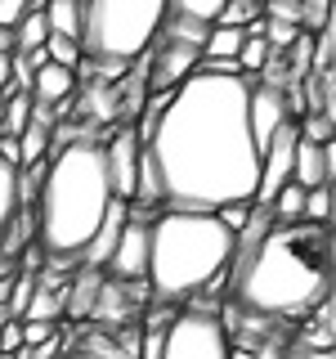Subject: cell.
Returning <instances> with one entry per match:
<instances>
[{"label":"cell","instance_id":"8fae6325","mask_svg":"<svg viewBox=\"0 0 336 359\" xmlns=\"http://www.w3.org/2000/svg\"><path fill=\"white\" fill-rule=\"evenodd\" d=\"M332 171H336V144L296 140V153H291V184H300V189L332 184Z\"/></svg>","mask_w":336,"mask_h":359},{"label":"cell","instance_id":"6da1fadb","mask_svg":"<svg viewBox=\"0 0 336 359\" xmlns=\"http://www.w3.org/2000/svg\"><path fill=\"white\" fill-rule=\"evenodd\" d=\"M255 76L193 72L175 86L171 104L144 140L139 202L188 211H216L224 202H251L260 180V149L246 121V90Z\"/></svg>","mask_w":336,"mask_h":359},{"label":"cell","instance_id":"7a4b0ae2","mask_svg":"<svg viewBox=\"0 0 336 359\" xmlns=\"http://www.w3.org/2000/svg\"><path fill=\"white\" fill-rule=\"evenodd\" d=\"M233 306L255 319H300L332 301L336 238L332 224L274 220L265 207L251 211L233 243Z\"/></svg>","mask_w":336,"mask_h":359},{"label":"cell","instance_id":"5b68a950","mask_svg":"<svg viewBox=\"0 0 336 359\" xmlns=\"http://www.w3.org/2000/svg\"><path fill=\"white\" fill-rule=\"evenodd\" d=\"M166 0H81V59L134 63L166 22Z\"/></svg>","mask_w":336,"mask_h":359},{"label":"cell","instance_id":"9a60e30c","mask_svg":"<svg viewBox=\"0 0 336 359\" xmlns=\"http://www.w3.org/2000/svg\"><path fill=\"white\" fill-rule=\"evenodd\" d=\"M45 22L50 32H63V36H81V0H45Z\"/></svg>","mask_w":336,"mask_h":359},{"label":"cell","instance_id":"4fadbf2b","mask_svg":"<svg viewBox=\"0 0 336 359\" xmlns=\"http://www.w3.org/2000/svg\"><path fill=\"white\" fill-rule=\"evenodd\" d=\"M126 216H130V207L112 198V207H108L104 224H99V233L85 243V252H81L85 256V269H104L108 265V256H112V247H117V233H121V224H126Z\"/></svg>","mask_w":336,"mask_h":359},{"label":"cell","instance_id":"484cf974","mask_svg":"<svg viewBox=\"0 0 336 359\" xmlns=\"http://www.w3.org/2000/svg\"><path fill=\"white\" fill-rule=\"evenodd\" d=\"M300 140L309 144H332V112H305V117L296 121Z\"/></svg>","mask_w":336,"mask_h":359},{"label":"cell","instance_id":"74e56055","mask_svg":"<svg viewBox=\"0 0 336 359\" xmlns=\"http://www.w3.org/2000/svg\"><path fill=\"white\" fill-rule=\"evenodd\" d=\"M0 359H14V355H0Z\"/></svg>","mask_w":336,"mask_h":359},{"label":"cell","instance_id":"d6a6232c","mask_svg":"<svg viewBox=\"0 0 336 359\" xmlns=\"http://www.w3.org/2000/svg\"><path fill=\"white\" fill-rule=\"evenodd\" d=\"M229 359H255L251 346H229Z\"/></svg>","mask_w":336,"mask_h":359},{"label":"cell","instance_id":"2e32d148","mask_svg":"<svg viewBox=\"0 0 336 359\" xmlns=\"http://www.w3.org/2000/svg\"><path fill=\"white\" fill-rule=\"evenodd\" d=\"M50 126H41V121H27L18 135V166H31V162H45L50 157Z\"/></svg>","mask_w":336,"mask_h":359},{"label":"cell","instance_id":"ac0fdd59","mask_svg":"<svg viewBox=\"0 0 336 359\" xmlns=\"http://www.w3.org/2000/svg\"><path fill=\"white\" fill-rule=\"evenodd\" d=\"M41 50H45V59H50V63H59V67H72V72H81V41H76V36L50 32Z\"/></svg>","mask_w":336,"mask_h":359},{"label":"cell","instance_id":"7402d4cb","mask_svg":"<svg viewBox=\"0 0 336 359\" xmlns=\"http://www.w3.org/2000/svg\"><path fill=\"white\" fill-rule=\"evenodd\" d=\"M269 45L260 32H246V41H242V50H238V67H242V76H260V67L269 63Z\"/></svg>","mask_w":336,"mask_h":359},{"label":"cell","instance_id":"8992f818","mask_svg":"<svg viewBox=\"0 0 336 359\" xmlns=\"http://www.w3.org/2000/svg\"><path fill=\"white\" fill-rule=\"evenodd\" d=\"M229 328L216 306H193L166 323L157 359H229Z\"/></svg>","mask_w":336,"mask_h":359},{"label":"cell","instance_id":"d6986e66","mask_svg":"<svg viewBox=\"0 0 336 359\" xmlns=\"http://www.w3.org/2000/svg\"><path fill=\"white\" fill-rule=\"evenodd\" d=\"M18 166H9V162H0V233L14 224L18 216Z\"/></svg>","mask_w":336,"mask_h":359},{"label":"cell","instance_id":"ba28073f","mask_svg":"<svg viewBox=\"0 0 336 359\" xmlns=\"http://www.w3.org/2000/svg\"><path fill=\"white\" fill-rule=\"evenodd\" d=\"M108 274H112V283H134V278L148 274V220L134 216V211L117 233V247L108 256Z\"/></svg>","mask_w":336,"mask_h":359},{"label":"cell","instance_id":"30bf717a","mask_svg":"<svg viewBox=\"0 0 336 359\" xmlns=\"http://www.w3.org/2000/svg\"><path fill=\"white\" fill-rule=\"evenodd\" d=\"M202 63V50L197 45H179V41H162L153 50V67H148V95L153 90H175L184 86L188 76L197 72Z\"/></svg>","mask_w":336,"mask_h":359},{"label":"cell","instance_id":"f1b7e54d","mask_svg":"<svg viewBox=\"0 0 336 359\" xmlns=\"http://www.w3.org/2000/svg\"><path fill=\"white\" fill-rule=\"evenodd\" d=\"M18 323H22V346H41L50 337H59V323L50 319H18Z\"/></svg>","mask_w":336,"mask_h":359},{"label":"cell","instance_id":"e0dca14e","mask_svg":"<svg viewBox=\"0 0 336 359\" xmlns=\"http://www.w3.org/2000/svg\"><path fill=\"white\" fill-rule=\"evenodd\" d=\"M45 36H50V22H45L41 9H27V14L14 22V50H41Z\"/></svg>","mask_w":336,"mask_h":359},{"label":"cell","instance_id":"4316f807","mask_svg":"<svg viewBox=\"0 0 336 359\" xmlns=\"http://www.w3.org/2000/svg\"><path fill=\"white\" fill-rule=\"evenodd\" d=\"M251 202H224V207H216V220L224 224L229 233H242L246 229V220H251Z\"/></svg>","mask_w":336,"mask_h":359},{"label":"cell","instance_id":"52a82bcc","mask_svg":"<svg viewBox=\"0 0 336 359\" xmlns=\"http://www.w3.org/2000/svg\"><path fill=\"white\" fill-rule=\"evenodd\" d=\"M104 166H108V189L117 202H134L139 194V171H144V144L130 126H121L104 144Z\"/></svg>","mask_w":336,"mask_h":359},{"label":"cell","instance_id":"603a6c76","mask_svg":"<svg viewBox=\"0 0 336 359\" xmlns=\"http://www.w3.org/2000/svg\"><path fill=\"white\" fill-rule=\"evenodd\" d=\"M260 18V0H224V9L216 14L220 27H251V22Z\"/></svg>","mask_w":336,"mask_h":359},{"label":"cell","instance_id":"1f68e13d","mask_svg":"<svg viewBox=\"0 0 336 359\" xmlns=\"http://www.w3.org/2000/svg\"><path fill=\"white\" fill-rule=\"evenodd\" d=\"M9 90V54H0V95Z\"/></svg>","mask_w":336,"mask_h":359},{"label":"cell","instance_id":"cb8c5ba5","mask_svg":"<svg viewBox=\"0 0 336 359\" xmlns=\"http://www.w3.org/2000/svg\"><path fill=\"white\" fill-rule=\"evenodd\" d=\"M300 220H314V224H332V184L305 189V207H300Z\"/></svg>","mask_w":336,"mask_h":359},{"label":"cell","instance_id":"ffe728a7","mask_svg":"<svg viewBox=\"0 0 336 359\" xmlns=\"http://www.w3.org/2000/svg\"><path fill=\"white\" fill-rule=\"evenodd\" d=\"M27 121H31V95H22V90H14V95H5V117H0V135L18 140Z\"/></svg>","mask_w":336,"mask_h":359},{"label":"cell","instance_id":"f546056e","mask_svg":"<svg viewBox=\"0 0 336 359\" xmlns=\"http://www.w3.org/2000/svg\"><path fill=\"white\" fill-rule=\"evenodd\" d=\"M14 351H22V323L5 319V328H0V355H14Z\"/></svg>","mask_w":336,"mask_h":359},{"label":"cell","instance_id":"d590c367","mask_svg":"<svg viewBox=\"0 0 336 359\" xmlns=\"http://www.w3.org/2000/svg\"><path fill=\"white\" fill-rule=\"evenodd\" d=\"M5 319H9V310H5V306H0V328H5Z\"/></svg>","mask_w":336,"mask_h":359},{"label":"cell","instance_id":"277c9868","mask_svg":"<svg viewBox=\"0 0 336 359\" xmlns=\"http://www.w3.org/2000/svg\"><path fill=\"white\" fill-rule=\"evenodd\" d=\"M233 243L216 220V211H188V207H166L162 216L148 220V287L162 306L184 301L193 292L211 287L216 278L229 274Z\"/></svg>","mask_w":336,"mask_h":359},{"label":"cell","instance_id":"8d00e7d4","mask_svg":"<svg viewBox=\"0 0 336 359\" xmlns=\"http://www.w3.org/2000/svg\"><path fill=\"white\" fill-rule=\"evenodd\" d=\"M0 117H5V95H0Z\"/></svg>","mask_w":336,"mask_h":359},{"label":"cell","instance_id":"836d02e7","mask_svg":"<svg viewBox=\"0 0 336 359\" xmlns=\"http://www.w3.org/2000/svg\"><path fill=\"white\" fill-rule=\"evenodd\" d=\"M59 359H99V355H85V351H63Z\"/></svg>","mask_w":336,"mask_h":359},{"label":"cell","instance_id":"e575fe53","mask_svg":"<svg viewBox=\"0 0 336 359\" xmlns=\"http://www.w3.org/2000/svg\"><path fill=\"white\" fill-rule=\"evenodd\" d=\"M283 359H318V355H300L296 351V355H283ZM323 359H332V355H323Z\"/></svg>","mask_w":336,"mask_h":359},{"label":"cell","instance_id":"3957f363","mask_svg":"<svg viewBox=\"0 0 336 359\" xmlns=\"http://www.w3.org/2000/svg\"><path fill=\"white\" fill-rule=\"evenodd\" d=\"M112 207L104 144L99 140H67L50 149L45 175L36 189V243L50 261L81 256L85 243L99 233Z\"/></svg>","mask_w":336,"mask_h":359},{"label":"cell","instance_id":"7c38bea8","mask_svg":"<svg viewBox=\"0 0 336 359\" xmlns=\"http://www.w3.org/2000/svg\"><path fill=\"white\" fill-rule=\"evenodd\" d=\"M76 90V72L72 67H59V63H41L31 72V99L36 104H50V108H63Z\"/></svg>","mask_w":336,"mask_h":359},{"label":"cell","instance_id":"83f0119b","mask_svg":"<svg viewBox=\"0 0 336 359\" xmlns=\"http://www.w3.org/2000/svg\"><path fill=\"white\" fill-rule=\"evenodd\" d=\"M332 22V0H300V32L328 27Z\"/></svg>","mask_w":336,"mask_h":359},{"label":"cell","instance_id":"5bb4252c","mask_svg":"<svg viewBox=\"0 0 336 359\" xmlns=\"http://www.w3.org/2000/svg\"><path fill=\"white\" fill-rule=\"evenodd\" d=\"M246 32L242 27H220V22H211L206 41H202V59H238Z\"/></svg>","mask_w":336,"mask_h":359},{"label":"cell","instance_id":"44dd1931","mask_svg":"<svg viewBox=\"0 0 336 359\" xmlns=\"http://www.w3.org/2000/svg\"><path fill=\"white\" fill-rule=\"evenodd\" d=\"M300 207H305V189H300V184H291V180H287V184L274 194V202H269L265 211H269L274 220H300Z\"/></svg>","mask_w":336,"mask_h":359},{"label":"cell","instance_id":"d4e9b609","mask_svg":"<svg viewBox=\"0 0 336 359\" xmlns=\"http://www.w3.org/2000/svg\"><path fill=\"white\" fill-rule=\"evenodd\" d=\"M166 9L171 14H179V18H197V22H216V14L224 9V0H166Z\"/></svg>","mask_w":336,"mask_h":359},{"label":"cell","instance_id":"9c48e42d","mask_svg":"<svg viewBox=\"0 0 336 359\" xmlns=\"http://www.w3.org/2000/svg\"><path fill=\"white\" fill-rule=\"evenodd\" d=\"M291 117V99H287V86H265L260 76L251 81V90H246V121H251V140L255 149H265L269 135H274L283 121Z\"/></svg>","mask_w":336,"mask_h":359},{"label":"cell","instance_id":"4dcf8cb0","mask_svg":"<svg viewBox=\"0 0 336 359\" xmlns=\"http://www.w3.org/2000/svg\"><path fill=\"white\" fill-rule=\"evenodd\" d=\"M0 54H14V27H0Z\"/></svg>","mask_w":336,"mask_h":359}]
</instances>
